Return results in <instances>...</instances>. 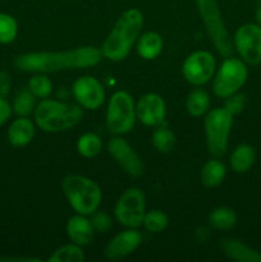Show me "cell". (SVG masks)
Wrapping results in <instances>:
<instances>
[{"label":"cell","instance_id":"cell-1","mask_svg":"<svg viewBox=\"0 0 261 262\" xmlns=\"http://www.w3.org/2000/svg\"><path fill=\"white\" fill-rule=\"evenodd\" d=\"M101 51L95 46H82L64 51H35L15 56L13 66L27 73H55L69 69L89 68L100 63Z\"/></svg>","mask_w":261,"mask_h":262},{"label":"cell","instance_id":"cell-2","mask_svg":"<svg viewBox=\"0 0 261 262\" xmlns=\"http://www.w3.org/2000/svg\"><path fill=\"white\" fill-rule=\"evenodd\" d=\"M143 27V15L136 8H130L123 12L114 23L102 42V58L110 61H120L128 56L132 46L137 42L141 30Z\"/></svg>","mask_w":261,"mask_h":262},{"label":"cell","instance_id":"cell-3","mask_svg":"<svg viewBox=\"0 0 261 262\" xmlns=\"http://www.w3.org/2000/svg\"><path fill=\"white\" fill-rule=\"evenodd\" d=\"M35 123L41 130L59 133L76 127L83 117L81 106L58 100L42 99L33 112Z\"/></svg>","mask_w":261,"mask_h":262},{"label":"cell","instance_id":"cell-4","mask_svg":"<svg viewBox=\"0 0 261 262\" xmlns=\"http://www.w3.org/2000/svg\"><path fill=\"white\" fill-rule=\"evenodd\" d=\"M61 189L72 209L81 215L94 214L101 204L102 192L99 184L87 177L69 174L61 182Z\"/></svg>","mask_w":261,"mask_h":262},{"label":"cell","instance_id":"cell-5","mask_svg":"<svg viewBox=\"0 0 261 262\" xmlns=\"http://www.w3.org/2000/svg\"><path fill=\"white\" fill-rule=\"evenodd\" d=\"M197 10L201 17L207 35L212 45L223 58H228L233 53V38L228 32L223 20L222 12L216 0H196Z\"/></svg>","mask_w":261,"mask_h":262},{"label":"cell","instance_id":"cell-6","mask_svg":"<svg viewBox=\"0 0 261 262\" xmlns=\"http://www.w3.org/2000/svg\"><path fill=\"white\" fill-rule=\"evenodd\" d=\"M137 120L136 104L127 91H115L107 104L105 124L106 129L114 136H122L130 132Z\"/></svg>","mask_w":261,"mask_h":262},{"label":"cell","instance_id":"cell-7","mask_svg":"<svg viewBox=\"0 0 261 262\" xmlns=\"http://www.w3.org/2000/svg\"><path fill=\"white\" fill-rule=\"evenodd\" d=\"M232 125L233 115L229 114L224 107H216L206 113L204 127L210 155L220 158L227 152Z\"/></svg>","mask_w":261,"mask_h":262},{"label":"cell","instance_id":"cell-8","mask_svg":"<svg viewBox=\"0 0 261 262\" xmlns=\"http://www.w3.org/2000/svg\"><path fill=\"white\" fill-rule=\"evenodd\" d=\"M247 77V67L242 59L232 58V56L225 58L212 77L214 78L212 79V91H214L215 96L225 99V97L238 92L241 87L246 83Z\"/></svg>","mask_w":261,"mask_h":262},{"label":"cell","instance_id":"cell-9","mask_svg":"<svg viewBox=\"0 0 261 262\" xmlns=\"http://www.w3.org/2000/svg\"><path fill=\"white\" fill-rule=\"evenodd\" d=\"M115 219L125 228L141 227L146 214L145 193L137 187L125 189L118 199L114 209Z\"/></svg>","mask_w":261,"mask_h":262},{"label":"cell","instance_id":"cell-10","mask_svg":"<svg viewBox=\"0 0 261 262\" xmlns=\"http://www.w3.org/2000/svg\"><path fill=\"white\" fill-rule=\"evenodd\" d=\"M216 71V61L211 53L205 50L189 54L182 66L184 79L192 86H202L214 77Z\"/></svg>","mask_w":261,"mask_h":262},{"label":"cell","instance_id":"cell-11","mask_svg":"<svg viewBox=\"0 0 261 262\" xmlns=\"http://www.w3.org/2000/svg\"><path fill=\"white\" fill-rule=\"evenodd\" d=\"M233 46L241 59L250 66L261 63V27L255 23L241 26L233 37Z\"/></svg>","mask_w":261,"mask_h":262},{"label":"cell","instance_id":"cell-12","mask_svg":"<svg viewBox=\"0 0 261 262\" xmlns=\"http://www.w3.org/2000/svg\"><path fill=\"white\" fill-rule=\"evenodd\" d=\"M107 150L115 163L130 177H140L143 174V164L138 154L132 146L120 136H114L107 143Z\"/></svg>","mask_w":261,"mask_h":262},{"label":"cell","instance_id":"cell-13","mask_svg":"<svg viewBox=\"0 0 261 262\" xmlns=\"http://www.w3.org/2000/svg\"><path fill=\"white\" fill-rule=\"evenodd\" d=\"M72 94L79 106L89 110H96L105 100L104 87L92 76H83L76 79L72 86Z\"/></svg>","mask_w":261,"mask_h":262},{"label":"cell","instance_id":"cell-14","mask_svg":"<svg viewBox=\"0 0 261 262\" xmlns=\"http://www.w3.org/2000/svg\"><path fill=\"white\" fill-rule=\"evenodd\" d=\"M136 115L143 125H161L166 115L165 101L158 94H145L136 104Z\"/></svg>","mask_w":261,"mask_h":262},{"label":"cell","instance_id":"cell-15","mask_svg":"<svg viewBox=\"0 0 261 262\" xmlns=\"http://www.w3.org/2000/svg\"><path fill=\"white\" fill-rule=\"evenodd\" d=\"M141 242H142L141 233L132 228H127L125 230L114 235L107 242L104 255L109 260H122L135 252L141 246Z\"/></svg>","mask_w":261,"mask_h":262},{"label":"cell","instance_id":"cell-16","mask_svg":"<svg viewBox=\"0 0 261 262\" xmlns=\"http://www.w3.org/2000/svg\"><path fill=\"white\" fill-rule=\"evenodd\" d=\"M67 235L72 243L81 246H87L92 242L95 235V229L91 224V220L87 219L86 215L77 214L69 217L66 225Z\"/></svg>","mask_w":261,"mask_h":262},{"label":"cell","instance_id":"cell-17","mask_svg":"<svg viewBox=\"0 0 261 262\" xmlns=\"http://www.w3.org/2000/svg\"><path fill=\"white\" fill-rule=\"evenodd\" d=\"M7 136L10 145L14 147H23L32 141L35 136V125L27 117H19L9 125Z\"/></svg>","mask_w":261,"mask_h":262},{"label":"cell","instance_id":"cell-18","mask_svg":"<svg viewBox=\"0 0 261 262\" xmlns=\"http://www.w3.org/2000/svg\"><path fill=\"white\" fill-rule=\"evenodd\" d=\"M222 250L230 260L240 262H261V253L248 247L241 241L234 238H227L222 241Z\"/></svg>","mask_w":261,"mask_h":262},{"label":"cell","instance_id":"cell-19","mask_svg":"<svg viewBox=\"0 0 261 262\" xmlns=\"http://www.w3.org/2000/svg\"><path fill=\"white\" fill-rule=\"evenodd\" d=\"M138 55L145 60H154L163 51V38L158 32L148 31L142 33L136 42Z\"/></svg>","mask_w":261,"mask_h":262},{"label":"cell","instance_id":"cell-20","mask_svg":"<svg viewBox=\"0 0 261 262\" xmlns=\"http://www.w3.org/2000/svg\"><path fill=\"white\" fill-rule=\"evenodd\" d=\"M227 169L225 165L217 158L206 161L201 169V183L207 188H214L222 184L224 181Z\"/></svg>","mask_w":261,"mask_h":262},{"label":"cell","instance_id":"cell-21","mask_svg":"<svg viewBox=\"0 0 261 262\" xmlns=\"http://www.w3.org/2000/svg\"><path fill=\"white\" fill-rule=\"evenodd\" d=\"M255 159L256 154L252 146L243 143V145L237 146V147L233 150L229 159L230 166H232V169L235 173H246V171L250 170L251 166L253 165Z\"/></svg>","mask_w":261,"mask_h":262},{"label":"cell","instance_id":"cell-22","mask_svg":"<svg viewBox=\"0 0 261 262\" xmlns=\"http://www.w3.org/2000/svg\"><path fill=\"white\" fill-rule=\"evenodd\" d=\"M187 112L194 118L202 117L210 110V96L205 90L194 89L189 92L186 101Z\"/></svg>","mask_w":261,"mask_h":262},{"label":"cell","instance_id":"cell-23","mask_svg":"<svg viewBox=\"0 0 261 262\" xmlns=\"http://www.w3.org/2000/svg\"><path fill=\"white\" fill-rule=\"evenodd\" d=\"M207 219H209V224L214 229L225 232L234 227L237 223V215H235L234 210H232L230 207L219 206L210 212Z\"/></svg>","mask_w":261,"mask_h":262},{"label":"cell","instance_id":"cell-24","mask_svg":"<svg viewBox=\"0 0 261 262\" xmlns=\"http://www.w3.org/2000/svg\"><path fill=\"white\" fill-rule=\"evenodd\" d=\"M101 138L95 133H84L77 141V151L86 159L96 158L101 152Z\"/></svg>","mask_w":261,"mask_h":262},{"label":"cell","instance_id":"cell-25","mask_svg":"<svg viewBox=\"0 0 261 262\" xmlns=\"http://www.w3.org/2000/svg\"><path fill=\"white\" fill-rule=\"evenodd\" d=\"M49 262H83L84 253L81 246L76 243L64 245L53 252L48 258Z\"/></svg>","mask_w":261,"mask_h":262},{"label":"cell","instance_id":"cell-26","mask_svg":"<svg viewBox=\"0 0 261 262\" xmlns=\"http://www.w3.org/2000/svg\"><path fill=\"white\" fill-rule=\"evenodd\" d=\"M36 105V97L31 94L30 90L22 89L15 95L12 109L18 117H28L31 113L35 112Z\"/></svg>","mask_w":261,"mask_h":262},{"label":"cell","instance_id":"cell-27","mask_svg":"<svg viewBox=\"0 0 261 262\" xmlns=\"http://www.w3.org/2000/svg\"><path fill=\"white\" fill-rule=\"evenodd\" d=\"M151 141H153L154 147H155L159 152L168 154L174 148L177 140L174 133L171 132L168 127H163V125H161V127H158L154 130Z\"/></svg>","mask_w":261,"mask_h":262},{"label":"cell","instance_id":"cell-28","mask_svg":"<svg viewBox=\"0 0 261 262\" xmlns=\"http://www.w3.org/2000/svg\"><path fill=\"white\" fill-rule=\"evenodd\" d=\"M28 90L36 99H48L53 91V83L45 73H35L28 81Z\"/></svg>","mask_w":261,"mask_h":262},{"label":"cell","instance_id":"cell-29","mask_svg":"<svg viewBox=\"0 0 261 262\" xmlns=\"http://www.w3.org/2000/svg\"><path fill=\"white\" fill-rule=\"evenodd\" d=\"M168 224V216H166L165 212L160 211V210L146 211L145 216H143V228L150 233H161L163 230H165Z\"/></svg>","mask_w":261,"mask_h":262},{"label":"cell","instance_id":"cell-30","mask_svg":"<svg viewBox=\"0 0 261 262\" xmlns=\"http://www.w3.org/2000/svg\"><path fill=\"white\" fill-rule=\"evenodd\" d=\"M18 33L17 20L7 13H0V43H10Z\"/></svg>","mask_w":261,"mask_h":262},{"label":"cell","instance_id":"cell-31","mask_svg":"<svg viewBox=\"0 0 261 262\" xmlns=\"http://www.w3.org/2000/svg\"><path fill=\"white\" fill-rule=\"evenodd\" d=\"M246 104V96L243 94H240V92H235V94L230 95V96L225 97L224 101V109L227 110L229 114H232L233 117L237 114H240L243 110Z\"/></svg>","mask_w":261,"mask_h":262},{"label":"cell","instance_id":"cell-32","mask_svg":"<svg viewBox=\"0 0 261 262\" xmlns=\"http://www.w3.org/2000/svg\"><path fill=\"white\" fill-rule=\"evenodd\" d=\"M91 224L94 227L95 232L99 233H105L109 230V228L112 227V220L107 216L105 212L102 211H95L91 216Z\"/></svg>","mask_w":261,"mask_h":262},{"label":"cell","instance_id":"cell-33","mask_svg":"<svg viewBox=\"0 0 261 262\" xmlns=\"http://www.w3.org/2000/svg\"><path fill=\"white\" fill-rule=\"evenodd\" d=\"M12 87V79L5 71H0V99H7Z\"/></svg>","mask_w":261,"mask_h":262},{"label":"cell","instance_id":"cell-34","mask_svg":"<svg viewBox=\"0 0 261 262\" xmlns=\"http://www.w3.org/2000/svg\"><path fill=\"white\" fill-rule=\"evenodd\" d=\"M13 109L10 106L9 102L5 99H0V127H2L4 123L8 122V119L12 115Z\"/></svg>","mask_w":261,"mask_h":262},{"label":"cell","instance_id":"cell-35","mask_svg":"<svg viewBox=\"0 0 261 262\" xmlns=\"http://www.w3.org/2000/svg\"><path fill=\"white\" fill-rule=\"evenodd\" d=\"M0 262H41L40 258L35 257H15V256H2Z\"/></svg>","mask_w":261,"mask_h":262},{"label":"cell","instance_id":"cell-36","mask_svg":"<svg viewBox=\"0 0 261 262\" xmlns=\"http://www.w3.org/2000/svg\"><path fill=\"white\" fill-rule=\"evenodd\" d=\"M255 15H256V20H257V25L261 27V0H257V3H256Z\"/></svg>","mask_w":261,"mask_h":262}]
</instances>
